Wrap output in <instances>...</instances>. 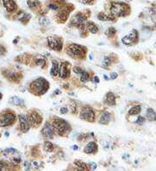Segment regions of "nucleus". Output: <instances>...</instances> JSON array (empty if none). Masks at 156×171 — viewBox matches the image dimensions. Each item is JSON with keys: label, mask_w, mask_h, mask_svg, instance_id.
Wrapping results in <instances>:
<instances>
[{"label": "nucleus", "mask_w": 156, "mask_h": 171, "mask_svg": "<svg viewBox=\"0 0 156 171\" xmlns=\"http://www.w3.org/2000/svg\"><path fill=\"white\" fill-rule=\"evenodd\" d=\"M141 108H140V106H134L133 108H131L128 112V114L131 115V116H134V115H137L140 112Z\"/></svg>", "instance_id": "obj_26"}, {"label": "nucleus", "mask_w": 156, "mask_h": 171, "mask_svg": "<svg viewBox=\"0 0 156 171\" xmlns=\"http://www.w3.org/2000/svg\"><path fill=\"white\" fill-rule=\"evenodd\" d=\"M19 119V122H20V128L23 132H27L29 129V119L27 118V116L23 115V114H20L18 116Z\"/></svg>", "instance_id": "obj_10"}, {"label": "nucleus", "mask_w": 156, "mask_h": 171, "mask_svg": "<svg viewBox=\"0 0 156 171\" xmlns=\"http://www.w3.org/2000/svg\"><path fill=\"white\" fill-rule=\"evenodd\" d=\"M111 63V61H110V58L109 56H106L104 58L103 60V66L104 67H109Z\"/></svg>", "instance_id": "obj_32"}, {"label": "nucleus", "mask_w": 156, "mask_h": 171, "mask_svg": "<svg viewBox=\"0 0 156 171\" xmlns=\"http://www.w3.org/2000/svg\"><path fill=\"white\" fill-rule=\"evenodd\" d=\"M48 44L51 49H54L56 51H61L63 48V40L62 38L57 36H49L47 38Z\"/></svg>", "instance_id": "obj_5"}, {"label": "nucleus", "mask_w": 156, "mask_h": 171, "mask_svg": "<svg viewBox=\"0 0 156 171\" xmlns=\"http://www.w3.org/2000/svg\"><path fill=\"white\" fill-rule=\"evenodd\" d=\"M29 125H31L33 127H36V126H39L41 124V122H42V117H41V115L37 112L33 111V112H31L30 114H29Z\"/></svg>", "instance_id": "obj_9"}, {"label": "nucleus", "mask_w": 156, "mask_h": 171, "mask_svg": "<svg viewBox=\"0 0 156 171\" xmlns=\"http://www.w3.org/2000/svg\"><path fill=\"white\" fill-rule=\"evenodd\" d=\"M86 18L83 15H81V13L79 14H76L75 17H73V20H72V23L74 24V26H77V27H81L83 25V23L85 22Z\"/></svg>", "instance_id": "obj_14"}, {"label": "nucleus", "mask_w": 156, "mask_h": 171, "mask_svg": "<svg viewBox=\"0 0 156 171\" xmlns=\"http://www.w3.org/2000/svg\"><path fill=\"white\" fill-rule=\"evenodd\" d=\"M87 27H88V29L89 30V32L92 33V34H96V33L98 32V28H97V26L94 23H92V22L88 23Z\"/></svg>", "instance_id": "obj_24"}, {"label": "nucleus", "mask_w": 156, "mask_h": 171, "mask_svg": "<svg viewBox=\"0 0 156 171\" xmlns=\"http://www.w3.org/2000/svg\"><path fill=\"white\" fill-rule=\"evenodd\" d=\"M27 4L31 10H35L40 6V2L38 0H27Z\"/></svg>", "instance_id": "obj_23"}, {"label": "nucleus", "mask_w": 156, "mask_h": 171, "mask_svg": "<svg viewBox=\"0 0 156 171\" xmlns=\"http://www.w3.org/2000/svg\"><path fill=\"white\" fill-rule=\"evenodd\" d=\"M60 112L62 114H65L68 112V108L67 107H62V108L60 109Z\"/></svg>", "instance_id": "obj_35"}, {"label": "nucleus", "mask_w": 156, "mask_h": 171, "mask_svg": "<svg viewBox=\"0 0 156 171\" xmlns=\"http://www.w3.org/2000/svg\"><path fill=\"white\" fill-rule=\"evenodd\" d=\"M130 12V8L127 4L113 3L110 7V13L115 17H125Z\"/></svg>", "instance_id": "obj_2"}, {"label": "nucleus", "mask_w": 156, "mask_h": 171, "mask_svg": "<svg viewBox=\"0 0 156 171\" xmlns=\"http://www.w3.org/2000/svg\"><path fill=\"white\" fill-rule=\"evenodd\" d=\"M106 100H107V103L109 106H115L116 105V96H115V94L113 92H109L107 94Z\"/></svg>", "instance_id": "obj_20"}, {"label": "nucleus", "mask_w": 156, "mask_h": 171, "mask_svg": "<svg viewBox=\"0 0 156 171\" xmlns=\"http://www.w3.org/2000/svg\"><path fill=\"white\" fill-rule=\"evenodd\" d=\"M81 2L83 3V4H89V3H91L93 0H81Z\"/></svg>", "instance_id": "obj_41"}, {"label": "nucleus", "mask_w": 156, "mask_h": 171, "mask_svg": "<svg viewBox=\"0 0 156 171\" xmlns=\"http://www.w3.org/2000/svg\"><path fill=\"white\" fill-rule=\"evenodd\" d=\"M2 1L7 12H12L17 10V4L15 3L14 0H2Z\"/></svg>", "instance_id": "obj_13"}, {"label": "nucleus", "mask_w": 156, "mask_h": 171, "mask_svg": "<svg viewBox=\"0 0 156 171\" xmlns=\"http://www.w3.org/2000/svg\"><path fill=\"white\" fill-rule=\"evenodd\" d=\"M74 163L78 167L79 169H81V170H88V167L86 163H83V162H81L80 160H75Z\"/></svg>", "instance_id": "obj_25"}, {"label": "nucleus", "mask_w": 156, "mask_h": 171, "mask_svg": "<svg viewBox=\"0 0 156 171\" xmlns=\"http://www.w3.org/2000/svg\"><path fill=\"white\" fill-rule=\"evenodd\" d=\"M49 7L51 9V10H57L58 9V6L57 5H54V4H50V5H49Z\"/></svg>", "instance_id": "obj_36"}, {"label": "nucleus", "mask_w": 156, "mask_h": 171, "mask_svg": "<svg viewBox=\"0 0 156 171\" xmlns=\"http://www.w3.org/2000/svg\"><path fill=\"white\" fill-rule=\"evenodd\" d=\"M80 118L81 119L86 120V121H88L90 123H93L95 121V112H94V111H93V109L91 107H84L81 111Z\"/></svg>", "instance_id": "obj_6"}, {"label": "nucleus", "mask_w": 156, "mask_h": 171, "mask_svg": "<svg viewBox=\"0 0 156 171\" xmlns=\"http://www.w3.org/2000/svg\"><path fill=\"white\" fill-rule=\"evenodd\" d=\"M94 81H95V82H96V83H98V82H99V78H98V77H97V76H95V77L94 78Z\"/></svg>", "instance_id": "obj_42"}, {"label": "nucleus", "mask_w": 156, "mask_h": 171, "mask_svg": "<svg viewBox=\"0 0 156 171\" xmlns=\"http://www.w3.org/2000/svg\"><path fill=\"white\" fill-rule=\"evenodd\" d=\"M2 97H3V95H2V93L0 92V99H2Z\"/></svg>", "instance_id": "obj_45"}, {"label": "nucleus", "mask_w": 156, "mask_h": 171, "mask_svg": "<svg viewBox=\"0 0 156 171\" xmlns=\"http://www.w3.org/2000/svg\"><path fill=\"white\" fill-rule=\"evenodd\" d=\"M98 19L100 21H113L115 20V16L112 14H105V13H100L98 15Z\"/></svg>", "instance_id": "obj_17"}, {"label": "nucleus", "mask_w": 156, "mask_h": 171, "mask_svg": "<svg viewBox=\"0 0 156 171\" xmlns=\"http://www.w3.org/2000/svg\"><path fill=\"white\" fill-rule=\"evenodd\" d=\"M69 75V69L68 68V63L62 62L59 66V71H58V76L62 79H66Z\"/></svg>", "instance_id": "obj_11"}, {"label": "nucleus", "mask_w": 156, "mask_h": 171, "mask_svg": "<svg viewBox=\"0 0 156 171\" xmlns=\"http://www.w3.org/2000/svg\"><path fill=\"white\" fill-rule=\"evenodd\" d=\"M117 76H118V74H116V73H112L111 75H110V79L111 80H115V79L117 78Z\"/></svg>", "instance_id": "obj_38"}, {"label": "nucleus", "mask_w": 156, "mask_h": 171, "mask_svg": "<svg viewBox=\"0 0 156 171\" xmlns=\"http://www.w3.org/2000/svg\"><path fill=\"white\" fill-rule=\"evenodd\" d=\"M5 52V49H4V48H3L2 46H0V55H3V54H4Z\"/></svg>", "instance_id": "obj_40"}, {"label": "nucleus", "mask_w": 156, "mask_h": 171, "mask_svg": "<svg viewBox=\"0 0 156 171\" xmlns=\"http://www.w3.org/2000/svg\"><path fill=\"white\" fill-rule=\"evenodd\" d=\"M67 54L73 58H82L86 54V49L78 44H72L67 49Z\"/></svg>", "instance_id": "obj_3"}, {"label": "nucleus", "mask_w": 156, "mask_h": 171, "mask_svg": "<svg viewBox=\"0 0 156 171\" xmlns=\"http://www.w3.org/2000/svg\"><path fill=\"white\" fill-rule=\"evenodd\" d=\"M73 148H74V149H75V150H76V149H77V148H78V147H77L76 145H75V146H74Z\"/></svg>", "instance_id": "obj_44"}, {"label": "nucleus", "mask_w": 156, "mask_h": 171, "mask_svg": "<svg viewBox=\"0 0 156 171\" xmlns=\"http://www.w3.org/2000/svg\"><path fill=\"white\" fill-rule=\"evenodd\" d=\"M89 79V74L86 72V71H83L82 74H81V82H86Z\"/></svg>", "instance_id": "obj_29"}, {"label": "nucleus", "mask_w": 156, "mask_h": 171, "mask_svg": "<svg viewBox=\"0 0 156 171\" xmlns=\"http://www.w3.org/2000/svg\"><path fill=\"white\" fill-rule=\"evenodd\" d=\"M38 23H39V24L42 25V26H47V25H49V24L50 23V19H49L48 17H43L39 18Z\"/></svg>", "instance_id": "obj_27"}, {"label": "nucleus", "mask_w": 156, "mask_h": 171, "mask_svg": "<svg viewBox=\"0 0 156 171\" xmlns=\"http://www.w3.org/2000/svg\"><path fill=\"white\" fill-rule=\"evenodd\" d=\"M5 169H7L5 164H4L3 163H0V170H5Z\"/></svg>", "instance_id": "obj_37"}, {"label": "nucleus", "mask_w": 156, "mask_h": 171, "mask_svg": "<svg viewBox=\"0 0 156 171\" xmlns=\"http://www.w3.org/2000/svg\"><path fill=\"white\" fill-rule=\"evenodd\" d=\"M147 118L149 121H156V112L152 108L147 109Z\"/></svg>", "instance_id": "obj_22"}, {"label": "nucleus", "mask_w": 156, "mask_h": 171, "mask_svg": "<svg viewBox=\"0 0 156 171\" xmlns=\"http://www.w3.org/2000/svg\"><path fill=\"white\" fill-rule=\"evenodd\" d=\"M84 153L86 154H93L97 151V144L95 142H89L83 149Z\"/></svg>", "instance_id": "obj_15"}, {"label": "nucleus", "mask_w": 156, "mask_h": 171, "mask_svg": "<svg viewBox=\"0 0 156 171\" xmlns=\"http://www.w3.org/2000/svg\"><path fill=\"white\" fill-rule=\"evenodd\" d=\"M69 11H66V10H64V11H62V12H60L58 13L57 17L60 19L61 23H64L67 20L68 16H69Z\"/></svg>", "instance_id": "obj_18"}, {"label": "nucleus", "mask_w": 156, "mask_h": 171, "mask_svg": "<svg viewBox=\"0 0 156 171\" xmlns=\"http://www.w3.org/2000/svg\"><path fill=\"white\" fill-rule=\"evenodd\" d=\"M44 149L48 152L52 151L53 150V144L50 142H48V141L45 142V143H44Z\"/></svg>", "instance_id": "obj_30"}, {"label": "nucleus", "mask_w": 156, "mask_h": 171, "mask_svg": "<svg viewBox=\"0 0 156 171\" xmlns=\"http://www.w3.org/2000/svg\"><path fill=\"white\" fill-rule=\"evenodd\" d=\"M55 93H56V94H58V93H60V91H59V90H56V91H55Z\"/></svg>", "instance_id": "obj_43"}, {"label": "nucleus", "mask_w": 156, "mask_h": 171, "mask_svg": "<svg viewBox=\"0 0 156 171\" xmlns=\"http://www.w3.org/2000/svg\"><path fill=\"white\" fill-rule=\"evenodd\" d=\"M52 126L54 130L57 131L58 135L60 136H63L66 132H69V125L64 119H56L55 120H53Z\"/></svg>", "instance_id": "obj_4"}, {"label": "nucleus", "mask_w": 156, "mask_h": 171, "mask_svg": "<svg viewBox=\"0 0 156 171\" xmlns=\"http://www.w3.org/2000/svg\"><path fill=\"white\" fill-rule=\"evenodd\" d=\"M89 165L91 166V169H96V167H97V165H96L95 163H89Z\"/></svg>", "instance_id": "obj_39"}, {"label": "nucleus", "mask_w": 156, "mask_h": 171, "mask_svg": "<svg viewBox=\"0 0 156 171\" xmlns=\"http://www.w3.org/2000/svg\"><path fill=\"white\" fill-rule=\"evenodd\" d=\"M46 64V62L44 59H37L36 61V65L38 66V67H41V68H43Z\"/></svg>", "instance_id": "obj_31"}, {"label": "nucleus", "mask_w": 156, "mask_h": 171, "mask_svg": "<svg viewBox=\"0 0 156 171\" xmlns=\"http://www.w3.org/2000/svg\"><path fill=\"white\" fill-rule=\"evenodd\" d=\"M10 103L12 104V105H14V106H23L24 101L20 98L17 97V96H13L12 98H11Z\"/></svg>", "instance_id": "obj_21"}, {"label": "nucleus", "mask_w": 156, "mask_h": 171, "mask_svg": "<svg viewBox=\"0 0 156 171\" xmlns=\"http://www.w3.org/2000/svg\"><path fill=\"white\" fill-rule=\"evenodd\" d=\"M138 41V32L133 29L132 32L122 38V42L126 45H132Z\"/></svg>", "instance_id": "obj_8"}, {"label": "nucleus", "mask_w": 156, "mask_h": 171, "mask_svg": "<svg viewBox=\"0 0 156 171\" xmlns=\"http://www.w3.org/2000/svg\"><path fill=\"white\" fill-rule=\"evenodd\" d=\"M110 121V113L108 112H103L101 114L100 118H99V123L102 124V125H107L109 124Z\"/></svg>", "instance_id": "obj_16"}, {"label": "nucleus", "mask_w": 156, "mask_h": 171, "mask_svg": "<svg viewBox=\"0 0 156 171\" xmlns=\"http://www.w3.org/2000/svg\"><path fill=\"white\" fill-rule=\"evenodd\" d=\"M145 122V119L143 117H141V116H139L138 119L136 120V123L139 124V125H143Z\"/></svg>", "instance_id": "obj_34"}, {"label": "nucleus", "mask_w": 156, "mask_h": 171, "mask_svg": "<svg viewBox=\"0 0 156 171\" xmlns=\"http://www.w3.org/2000/svg\"><path fill=\"white\" fill-rule=\"evenodd\" d=\"M16 119V117L13 113H8L4 114L0 117V126L5 127V126H8L12 125L14 123V121Z\"/></svg>", "instance_id": "obj_7"}, {"label": "nucleus", "mask_w": 156, "mask_h": 171, "mask_svg": "<svg viewBox=\"0 0 156 171\" xmlns=\"http://www.w3.org/2000/svg\"><path fill=\"white\" fill-rule=\"evenodd\" d=\"M30 90L32 92H34L36 95H42L45 93L49 89V83L47 80L43 78H39L34 80L30 84Z\"/></svg>", "instance_id": "obj_1"}, {"label": "nucleus", "mask_w": 156, "mask_h": 171, "mask_svg": "<svg viewBox=\"0 0 156 171\" xmlns=\"http://www.w3.org/2000/svg\"><path fill=\"white\" fill-rule=\"evenodd\" d=\"M73 71L75 72V74H78V75L81 74H82V72H83V70H82L81 68H78V67H75V68L73 69Z\"/></svg>", "instance_id": "obj_33"}, {"label": "nucleus", "mask_w": 156, "mask_h": 171, "mask_svg": "<svg viewBox=\"0 0 156 171\" xmlns=\"http://www.w3.org/2000/svg\"><path fill=\"white\" fill-rule=\"evenodd\" d=\"M43 135L47 138H52L54 135V128L50 124H46L42 130Z\"/></svg>", "instance_id": "obj_12"}, {"label": "nucleus", "mask_w": 156, "mask_h": 171, "mask_svg": "<svg viewBox=\"0 0 156 171\" xmlns=\"http://www.w3.org/2000/svg\"><path fill=\"white\" fill-rule=\"evenodd\" d=\"M116 29L113 28V27H111V28L108 29L107 30H106V32H105V34L107 35L108 36H109V37H112V36H114L115 35H116Z\"/></svg>", "instance_id": "obj_28"}, {"label": "nucleus", "mask_w": 156, "mask_h": 171, "mask_svg": "<svg viewBox=\"0 0 156 171\" xmlns=\"http://www.w3.org/2000/svg\"><path fill=\"white\" fill-rule=\"evenodd\" d=\"M58 71H59V65H58L57 62L53 61V62H52L51 69H50V74H51V76H57L58 74Z\"/></svg>", "instance_id": "obj_19"}]
</instances>
